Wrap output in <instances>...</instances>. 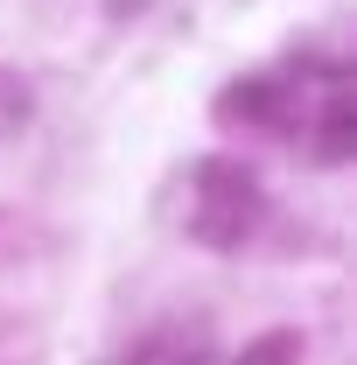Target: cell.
I'll return each instance as SVG.
<instances>
[{
    "label": "cell",
    "mask_w": 357,
    "mask_h": 365,
    "mask_svg": "<svg viewBox=\"0 0 357 365\" xmlns=\"http://www.w3.org/2000/svg\"><path fill=\"white\" fill-rule=\"evenodd\" d=\"M260 218V176L231 155H211L196 162V182H189V232L203 246H238Z\"/></svg>",
    "instance_id": "obj_1"
},
{
    "label": "cell",
    "mask_w": 357,
    "mask_h": 365,
    "mask_svg": "<svg viewBox=\"0 0 357 365\" xmlns=\"http://www.w3.org/2000/svg\"><path fill=\"white\" fill-rule=\"evenodd\" d=\"M315 155H322V162H343V155H351V98H343V85H336L329 113H322V140H315Z\"/></svg>",
    "instance_id": "obj_2"
},
{
    "label": "cell",
    "mask_w": 357,
    "mask_h": 365,
    "mask_svg": "<svg viewBox=\"0 0 357 365\" xmlns=\"http://www.w3.org/2000/svg\"><path fill=\"white\" fill-rule=\"evenodd\" d=\"M294 359H302V337H294V330H267L238 365H294Z\"/></svg>",
    "instance_id": "obj_3"
},
{
    "label": "cell",
    "mask_w": 357,
    "mask_h": 365,
    "mask_svg": "<svg viewBox=\"0 0 357 365\" xmlns=\"http://www.w3.org/2000/svg\"><path fill=\"white\" fill-rule=\"evenodd\" d=\"M21 120H28V91H21L7 71H0V134H14Z\"/></svg>",
    "instance_id": "obj_4"
}]
</instances>
